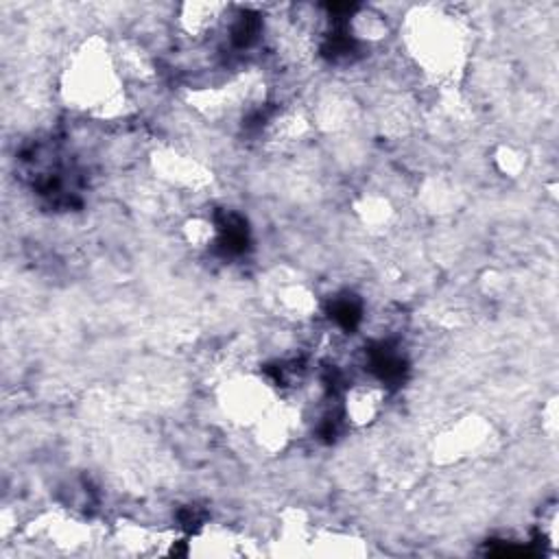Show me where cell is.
Segmentation results:
<instances>
[{
    "label": "cell",
    "mask_w": 559,
    "mask_h": 559,
    "mask_svg": "<svg viewBox=\"0 0 559 559\" xmlns=\"http://www.w3.org/2000/svg\"><path fill=\"white\" fill-rule=\"evenodd\" d=\"M404 46L430 74L452 76L465 55V33L456 15L443 9L415 7L404 15Z\"/></svg>",
    "instance_id": "obj_1"
},
{
    "label": "cell",
    "mask_w": 559,
    "mask_h": 559,
    "mask_svg": "<svg viewBox=\"0 0 559 559\" xmlns=\"http://www.w3.org/2000/svg\"><path fill=\"white\" fill-rule=\"evenodd\" d=\"M218 406L231 421L240 426H255L275 404L271 384L262 378L236 376L221 386Z\"/></svg>",
    "instance_id": "obj_2"
},
{
    "label": "cell",
    "mask_w": 559,
    "mask_h": 559,
    "mask_svg": "<svg viewBox=\"0 0 559 559\" xmlns=\"http://www.w3.org/2000/svg\"><path fill=\"white\" fill-rule=\"evenodd\" d=\"M229 7L221 2H186L175 9L177 28L192 41L205 39L227 20Z\"/></svg>",
    "instance_id": "obj_3"
},
{
    "label": "cell",
    "mask_w": 559,
    "mask_h": 559,
    "mask_svg": "<svg viewBox=\"0 0 559 559\" xmlns=\"http://www.w3.org/2000/svg\"><path fill=\"white\" fill-rule=\"evenodd\" d=\"M384 389L376 382H356L347 389L343 413L354 426H369L382 408Z\"/></svg>",
    "instance_id": "obj_4"
}]
</instances>
